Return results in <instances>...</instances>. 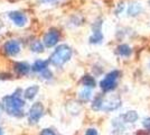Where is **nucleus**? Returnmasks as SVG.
<instances>
[{
  "label": "nucleus",
  "mask_w": 150,
  "mask_h": 135,
  "mask_svg": "<svg viewBox=\"0 0 150 135\" xmlns=\"http://www.w3.org/2000/svg\"><path fill=\"white\" fill-rule=\"evenodd\" d=\"M4 49L8 55H16L20 51V45L17 41H9L5 44Z\"/></svg>",
  "instance_id": "1a4fd4ad"
},
{
  "label": "nucleus",
  "mask_w": 150,
  "mask_h": 135,
  "mask_svg": "<svg viewBox=\"0 0 150 135\" xmlns=\"http://www.w3.org/2000/svg\"><path fill=\"white\" fill-rule=\"evenodd\" d=\"M44 113V107L40 103H36L31 106L29 109V114H28V121L31 124H36V123L40 119V117L43 116Z\"/></svg>",
  "instance_id": "20e7f679"
},
{
  "label": "nucleus",
  "mask_w": 150,
  "mask_h": 135,
  "mask_svg": "<svg viewBox=\"0 0 150 135\" xmlns=\"http://www.w3.org/2000/svg\"><path fill=\"white\" fill-rule=\"evenodd\" d=\"M141 11H142V6H141V4H139V2H131V4L129 5V7H128L127 14H128V16H130V17H136V16H138Z\"/></svg>",
  "instance_id": "9d476101"
},
{
  "label": "nucleus",
  "mask_w": 150,
  "mask_h": 135,
  "mask_svg": "<svg viewBox=\"0 0 150 135\" xmlns=\"http://www.w3.org/2000/svg\"><path fill=\"white\" fill-rule=\"evenodd\" d=\"M102 104H103V98L101 96H98V97H95L92 107H93V109H95V110H100L101 108H102Z\"/></svg>",
  "instance_id": "a211bd4d"
},
{
  "label": "nucleus",
  "mask_w": 150,
  "mask_h": 135,
  "mask_svg": "<svg viewBox=\"0 0 150 135\" xmlns=\"http://www.w3.org/2000/svg\"><path fill=\"white\" fill-rule=\"evenodd\" d=\"M29 70H30V66L27 63H24V62H19V63H16V65H15V71L18 73L19 76H25L29 72Z\"/></svg>",
  "instance_id": "f8f14e48"
},
{
  "label": "nucleus",
  "mask_w": 150,
  "mask_h": 135,
  "mask_svg": "<svg viewBox=\"0 0 150 135\" xmlns=\"http://www.w3.org/2000/svg\"><path fill=\"white\" fill-rule=\"evenodd\" d=\"M48 65V61H43V60H38L34 64L31 65V70L35 72H43L47 69Z\"/></svg>",
  "instance_id": "ddd939ff"
},
{
  "label": "nucleus",
  "mask_w": 150,
  "mask_h": 135,
  "mask_svg": "<svg viewBox=\"0 0 150 135\" xmlns=\"http://www.w3.org/2000/svg\"><path fill=\"white\" fill-rule=\"evenodd\" d=\"M0 114H1V108H0Z\"/></svg>",
  "instance_id": "b1692460"
},
{
  "label": "nucleus",
  "mask_w": 150,
  "mask_h": 135,
  "mask_svg": "<svg viewBox=\"0 0 150 135\" xmlns=\"http://www.w3.org/2000/svg\"><path fill=\"white\" fill-rule=\"evenodd\" d=\"M120 105H121V100L119 98H111L109 100H103L101 109L104 110V111H112V110L119 108Z\"/></svg>",
  "instance_id": "6e6552de"
},
{
  "label": "nucleus",
  "mask_w": 150,
  "mask_h": 135,
  "mask_svg": "<svg viewBox=\"0 0 150 135\" xmlns=\"http://www.w3.org/2000/svg\"><path fill=\"white\" fill-rule=\"evenodd\" d=\"M42 4H52V2H55L57 0H39Z\"/></svg>",
  "instance_id": "4be33fe9"
},
{
  "label": "nucleus",
  "mask_w": 150,
  "mask_h": 135,
  "mask_svg": "<svg viewBox=\"0 0 150 135\" xmlns=\"http://www.w3.org/2000/svg\"><path fill=\"white\" fill-rule=\"evenodd\" d=\"M30 49L33 52H36V53H42L44 51V45L42 44L39 41H34L30 45Z\"/></svg>",
  "instance_id": "f3484780"
},
{
  "label": "nucleus",
  "mask_w": 150,
  "mask_h": 135,
  "mask_svg": "<svg viewBox=\"0 0 150 135\" xmlns=\"http://www.w3.org/2000/svg\"><path fill=\"white\" fill-rule=\"evenodd\" d=\"M4 103V107L5 110L9 115L13 116H20L23 115V108H24V105L25 101L18 96V95H10V96H7L4 98L2 100Z\"/></svg>",
  "instance_id": "f257e3e1"
},
{
  "label": "nucleus",
  "mask_w": 150,
  "mask_h": 135,
  "mask_svg": "<svg viewBox=\"0 0 150 135\" xmlns=\"http://www.w3.org/2000/svg\"><path fill=\"white\" fill-rule=\"evenodd\" d=\"M40 135H55V133H54L52 129H43V131H42Z\"/></svg>",
  "instance_id": "aec40b11"
},
{
  "label": "nucleus",
  "mask_w": 150,
  "mask_h": 135,
  "mask_svg": "<svg viewBox=\"0 0 150 135\" xmlns=\"http://www.w3.org/2000/svg\"><path fill=\"white\" fill-rule=\"evenodd\" d=\"M72 56V49L69 45L63 44L57 46V49L50 56V63L55 66H62Z\"/></svg>",
  "instance_id": "f03ea898"
},
{
  "label": "nucleus",
  "mask_w": 150,
  "mask_h": 135,
  "mask_svg": "<svg viewBox=\"0 0 150 135\" xmlns=\"http://www.w3.org/2000/svg\"><path fill=\"white\" fill-rule=\"evenodd\" d=\"M82 82H83V84H84L85 87H88V88H94V87H95V80H94V78L91 77V76H85V77H83Z\"/></svg>",
  "instance_id": "dca6fc26"
},
{
  "label": "nucleus",
  "mask_w": 150,
  "mask_h": 135,
  "mask_svg": "<svg viewBox=\"0 0 150 135\" xmlns=\"http://www.w3.org/2000/svg\"><path fill=\"white\" fill-rule=\"evenodd\" d=\"M91 94H92V92H91V90L86 87L85 89H83L81 92H80V98H81L82 100L86 101V100H88V99L91 98Z\"/></svg>",
  "instance_id": "6ab92c4d"
},
{
  "label": "nucleus",
  "mask_w": 150,
  "mask_h": 135,
  "mask_svg": "<svg viewBox=\"0 0 150 135\" xmlns=\"http://www.w3.org/2000/svg\"><path fill=\"white\" fill-rule=\"evenodd\" d=\"M9 18L13 20V23L18 27H23L27 23V17L25 14L20 13V11H13L9 14Z\"/></svg>",
  "instance_id": "0eeeda50"
},
{
  "label": "nucleus",
  "mask_w": 150,
  "mask_h": 135,
  "mask_svg": "<svg viewBox=\"0 0 150 135\" xmlns=\"http://www.w3.org/2000/svg\"><path fill=\"white\" fill-rule=\"evenodd\" d=\"M38 90H39L38 86H30L29 88H27L25 90V97L27 99H33L34 97L37 95Z\"/></svg>",
  "instance_id": "2eb2a0df"
},
{
  "label": "nucleus",
  "mask_w": 150,
  "mask_h": 135,
  "mask_svg": "<svg viewBox=\"0 0 150 135\" xmlns=\"http://www.w3.org/2000/svg\"><path fill=\"white\" fill-rule=\"evenodd\" d=\"M117 53L119 54L120 56H122V58H129V56L131 55L132 50L129 45L121 44V45L118 46V49H117Z\"/></svg>",
  "instance_id": "9b49d317"
},
{
  "label": "nucleus",
  "mask_w": 150,
  "mask_h": 135,
  "mask_svg": "<svg viewBox=\"0 0 150 135\" xmlns=\"http://www.w3.org/2000/svg\"><path fill=\"white\" fill-rule=\"evenodd\" d=\"M0 135H2V131H1V129H0Z\"/></svg>",
  "instance_id": "5701e85b"
},
{
  "label": "nucleus",
  "mask_w": 150,
  "mask_h": 135,
  "mask_svg": "<svg viewBox=\"0 0 150 135\" xmlns=\"http://www.w3.org/2000/svg\"><path fill=\"white\" fill-rule=\"evenodd\" d=\"M125 123H134L138 119V114L136 111H128L125 115L121 116Z\"/></svg>",
  "instance_id": "4468645a"
},
{
  "label": "nucleus",
  "mask_w": 150,
  "mask_h": 135,
  "mask_svg": "<svg viewBox=\"0 0 150 135\" xmlns=\"http://www.w3.org/2000/svg\"><path fill=\"white\" fill-rule=\"evenodd\" d=\"M120 77V71L113 70L108 73L104 79L100 82L101 89L103 91H111L117 87V80Z\"/></svg>",
  "instance_id": "7ed1b4c3"
},
{
  "label": "nucleus",
  "mask_w": 150,
  "mask_h": 135,
  "mask_svg": "<svg viewBox=\"0 0 150 135\" xmlns=\"http://www.w3.org/2000/svg\"><path fill=\"white\" fill-rule=\"evenodd\" d=\"M101 26H102V23L101 20L96 21L93 26V34L92 36L90 37V43L92 44H100L101 42L103 41V34L101 32Z\"/></svg>",
  "instance_id": "423d86ee"
},
{
  "label": "nucleus",
  "mask_w": 150,
  "mask_h": 135,
  "mask_svg": "<svg viewBox=\"0 0 150 135\" xmlns=\"http://www.w3.org/2000/svg\"><path fill=\"white\" fill-rule=\"evenodd\" d=\"M59 41V32L56 29H50L44 36V44L47 47H53L58 43Z\"/></svg>",
  "instance_id": "39448f33"
},
{
  "label": "nucleus",
  "mask_w": 150,
  "mask_h": 135,
  "mask_svg": "<svg viewBox=\"0 0 150 135\" xmlns=\"http://www.w3.org/2000/svg\"><path fill=\"white\" fill-rule=\"evenodd\" d=\"M85 135H99L98 134V131L94 129H88L86 132H85Z\"/></svg>",
  "instance_id": "412c9836"
}]
</instances>
